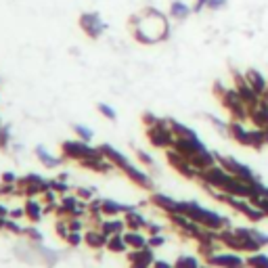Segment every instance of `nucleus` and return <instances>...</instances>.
<instances>
[{
	"mask_svg": "<svg viewBox=\"0 0 268 268\" xmlns=\"http://www.w3.org/2000/svg\"><path fill=\"white\" fill-rule=\"evenodd\" d=\"M130 27L134 34V40L140 44H155L170 36L168 17L153 7H147L140 15H132Z\"/></svg>",
	"mask_w": 268,
	"mask_h": 268,
	"instance_id": "f257e3e1",
	"label": "nucleus"
},
{
	"mask_svg": "<svg viewBox=\"0 0 268 268\" xmlns=\"http://www.w3.org/2000/svg\"><path fill=\"white\" fill-rule=\"evenodd\" d=\"M147 138L157 149H172L176 136L170 128V120H159L155 126H149L147 128Z\"/></svg>",
	"mask_w": 268,
	"mask_h": 268,
	"instance_id": "f03ea898",
	"label": "nucleus"
},
{
	"mask_svg": "<svg viewBox=\"0 0 268 268\" xmlns=\"http://www.w3.org/2000/svg\"><path fill=\"white\" fill-rule=\"evenodd\" d=\"M61 151H63V157L67 159H76V162H82L86 157H95V155H103L99 151V147H91L86 140H65L61 145Z\"/></svg>",
	"mask_w": 268,
	"mask_h": 268,
	"instance_id": "7ed1b4c3",
	"label": "nucleus"
},
{
	"mask_svg": "<svg viewBox=\"0 0 268 268\" xmlns=\"http://www.w3.org/2000/svg\"><path fill=\"white\" fill-rule=\"evenodd\" d=\"M233 78H235V91L239 93V97L247 105V109H254V107L260 103L262 97L254 91L252 86H249V82L245 80V74H241V71H233Z\"/></svg>",
	"mask_w": 268,
	"mask_h": 268,
	"instance_id": "20e7f679",
	"label": "nucleus"
},
{
	"mask_svg": "<svg viewBox=\"0 0 268 268\" xmlns=\"http://www.w3.org/2000/svg\"><path fill=\"white\" fill-rule=\"evenodd\" d=\"M80 27H82V32L88 36V38H93V40L101 38L103 32H105V23L101 21V17L97 13H84V15H80Z\"/></svg>",
	"mask_w": 268,
	"mask_h": 268,
	"instance_id": "39448f33",
	"label": "nucleus"
},
{
	"mask_svg": "<svg viewBox=\"0 0 268 268\" xmlns=\"http://www.w3.org/2000/svg\"><path fill=\"white\" fill-rule=\"evenodd\" d=\"M130 266L132 268H151V264L155 262L153 258V247H142V249H134V252L128 254Z\"/></svg>",
	"mask_w": 268,
	"mask_h": 268,
	"instance_id": "423d86ee",
	"label": "nucleus"
},
{
	"mask_svg": "<svg viewBox=\"0 0 268 268\" xmlns=\"http://www.w3.org/2000/svg\"><path fill=\"white\" fill-rule=\"evenodd\" d=\"M228 136L237 140L239 145H245V147H252V130H247L243 126V122H237V120H230L228 122Z\"/></svg>",
	"mask_w": 268,
	"mask_h": 268,
	"instance_id": "0eeeda50",
	"label": "nucleus"
},
{
	"mask_svg": "<svg viewBox=\"0 0 268 268\" xmlns=\"http://www.w3.org/2000/svg\"><path fill=\"white\" fill-rule=\"evenodd\" d=\"M207 262L216 268H245V262L235 254H214L207 258Z\"/></svg>",
	"mask_w": 268,
	"mask_h": 268,
	"instance_id": "6e6552de",
	"label": "nucleus"
},
{
	"mask_svg": "<svg viewBox=\"0 0 268 268\" xmlns=\"http://www.w3.org/2000/svg\"><path fill=\"white\" fill-rule=\"evenodd\" d=\"M243 74H245V80L249 82V86H252L260 97H264L266 88H268V80H266V76L262 74V71H258V69H254V67H252V69L243 71Z\"/></svg>",
	"mask_w": 268,
	"mask_h": 268,
	"instance_id": "1a4fd4ad",
	"label": "nucleus"
},
{
	"mask_svg": "<svg viewBox=\"0 0 268 268\" xmlns=\"http://www.w3.org/2000/svg\"><path fill=\"white\" fill-rule=\"evenodd\" d=\"M99 151L107 157V159H109V162L115 166V168H120V170H124V168H126L130 162H128V159H126V155H122L117 149H113L111 145H101L99 147Z\"/></svg>",
	"mask_w": 268,
	"mask_h": 268,
	"instance_id": "9d476101",
	"label": "nucleus"
},
{
	"mask_svg": "<svg viewBox=\"0 0 268 268\" xmlns=\"http://www.w3.org/2000/svg\"><path fill=\"white\" fill-rule=\"evenodd\" d=\"M124 172H126V176L130 178V181H132L134 185H138V187H142V189H151V187H153L151 178H149L145 172H140L138 168H134L132 164H128L126 168H124Z\"/></svg>",
	"mask_w": 268,
	"mask_h": 268,
	"instance_id": "9b49d317",
	"label": "nucleus"
},
{
	"mask_svg": "<svg viewBox=\"0 0 268 268\" xmlns=\"http://www.w3.org/2000/svg\"><path fill=\"white\" fill-rule=\"evenodd\" d=\"M151 203H153V205H157V207H162V210H164V212H168V214H176V212H181V201H174V199L166 197V195H162V193H155L153 197H151Z\"/></svg>",
	"mask_w": 268,
	"mask_h": 268,
	"instance_id": "f8f14e48",
	"label": "nucleus"
},
{
	"mask_svg": "<svg viewBox=\"0 0 268 268\" xmlns=\"http://www.w3.org/2000/svg\"><path fill=\"white\" fill-rule=\"evenodd\" d=\"M191 13H193V7H189L187 3H183V0H172V5H170V17L172 19L185 21Z\"/></svg>",
	"mask_w": 268,
	"mask_h": 268,
	"instance_id": "ddd939ff",
	"label": "nucleus"
},
{
	"mask_svg": "<svg viewBox=\"0 0 268 268\" xmlns=\"http://www.w3.org/2000/svg\"><path fill=\"white\" fill-rule=\"evenodd\" d=\"M107 235H103L99 228H93V230H88V233H84V243L88 247H93V249H101L107 245Z\"/></svg>",
	"mask_w": 268,
	"mask_h": 268,
	"instance_id": "4468645a",
	"label": "nucleus"
},
{
	"mask_svg": "<svg viewBox=\"0 0 268 268\" xmlns=\"http://www.w3.org/2000/svg\"><path fill=\"white\" fill-rule=\"evenodd\" d=\"M25 216L32 220V222H40L42 220V216H44V207H42V203L40 201H36L34 197H29L27 201H25Z\"/></svg>",
	"mask_w": 268,
	"mask_h": 268,
	"instance_id": "2eb2a0df",
	"label": "nucleus"
},
{
	"mask_svg": "<svg viewBox=\"0 0 268 268\" xmlns=\"http://www.w3.org/2000/svg\"><path fill=\"white\" fill-rule=\"evenodd\" d=\"M124 239H126V243L132 247V249H142V247H147L149 245V239L140 233V230H126L124 233Z\"/></svg>",
	"mask_w": 268,
	"mask_h": 268,
	"instance_id": "dca6fc26",
	"label": "nucleus"
},
{
	"mask_svg": "<svg viewBox=\"0 0 268 268\" xmlns=\"http://www.w3.org/2000/svg\"><path fill=\"white\" fill-rule=\"evenodd\" d=\"M109 252L113 254H124V252H128L130 245L126 243V239H124V233H117V235H111L109 239H107V245H105Z\"/></svg>",
	"mask_w": 268,
	"mask_h": 268,
	"instance_id": "f3484780",
	"label": "nucleus"
},
{
	"mask_svg": "<svg viewBox=\"0 0 268 268\" xmlns=\"http://www.w3.org/2000/svg\"><path fill=\"white\" fill-rule=\"evenodd\" d=\"M124 220H126V226H128L130 230H140V228H145V226H147V220L142 218L134 207L124 214Z\"/></svg>",
	"mask_w": 268,
	"mask_h": 268,
	"instance_id": "a211bd4d",
	"label": "nucleus"
},
{
	"mask_svg": "<svg viewBox=\"0 0 268 268\" xmlns=\"http://www.w3.org/2000/svg\"><path fill=\"white\" fill-rule=\"evenodd\" d=\"M128 210H132V207L122 205V203L111 201V199H103V207H101V212L105 214V216H117V214H126Z\"/></svg>",
	"mask_w": 268,
	"mask_h": 268,
	"instance_id": "6ab92c4d",
	"label": "nucleus"
},
{
	"mask_svg": "<svg viewBox=\"0 0 268 268\" xmlns=\"http://www.w3.org/2000/svg\"><path fill=\"white\" fill-rule=\"evenodd\" d=\"M170 128H172V132H174L176 138H197L195 130H191L189 126H185V124L176 122V120H170Z\"/></svg>",
	"mask_w": 268,
	"mask_h": 268,
	"instance_id": "aec40b11",
	"label": "nucleus"
},
{
	"mask_svg": "<svg viewBox=\"0 0 268 268\" xmlns=\"http://www.w3.org/2000/svg\"><path fill=\"white\" fill-rule=\"evenodd\" d=\"M36 155H38V157H40V162H42L44 166H48V168H55V166H59V159H55L52 155H48L44 147H38V149H36Z\"/></svg>",
	"mask_w": 268,
	"mask_h": 268,
	"instance_id": "412c9836",
	"label": "nucleus"
},
{
	"mask_svg": "<svg viewBox=\"0 0 268 268\" xmlns=\"http://www.w3.org/2000/svg\"><path fill=\"white\" fill-rule=\"evenodd\" d=\"M174 268H201V266H199V262L195 260L193 256H181V258L176 260Z\"/></svg>",
	"mask_w": 268,
	"mask_h": 268,
	"instance_id": "4be33fe9",
	"label": "nucleus"
},
{
	"mask_svg": "<svg viewBox=\"0 0 268 268\" xmlns=\"http://www.w3.org/2000/svg\"><path fill=\"white\" fill-rule=\"evenodd\" d=\"M65 241H67L71 247H78V245L84 241V235L80 233V230H69L67 237H65Z\"/></svg>",
	"mask_w": 268,
	"mask_h": 268,
	"instance_id": "5701e85b",
	"label": "nucleus"
},
{
	"mask_svg": "<svg viewBox=\"0 0 268 268\" xmlns=\"http://www.w3.org/2000/svg\"><path fill=\"white\" fill-rule=\"evenodd\" d=\"M74 130H76V134H78V138L80 140H91L93 138V130L91 128H86V126H80V124H78V126H74Z\"/></svg>",
	"mask_w": 268,
	"mask_h": 268,
	"instance_id": "b1692460",
	"label": "nucleus"
},
{
	"mask_svg": "<svg viewBox=\"0 0 268 268\" xmlns=\"http://www.w3.org/2000/svg\"><path fill=\"white\" fill-rule=\"evenodd\" d=\"M50 189L57 191V193H61V195H65L69 191V185H65L63 178H61V181H50Z\"/></svg>",
	"mask_w": 268,
	"mask_h": 268,
	"instance_id": "393cba45",
	"label": "nucleus"
},
{
	"mask_svg": "<svg viewBox=\"0 0 268 268\" xmlns=\"http://www.w3.org/2000/svg\"><path fill=\"white\" fill-rule=\"evenodd\" d=\"M228 5V0H207V9L210 11H222Z\"/></svg>",
	"mask_w": 268,
	"mask_h": 268,
	"instance_id": "a878e982",
	"label": "nucleus"
},
{
	"mask_svg": "<svg viewBox=\"0 0 268 268\" xmlns=\"http://www.w3.org/2000/svg\"><path fill=\"white\" fill-rule=\"evenodd\" d=\"M99 111H101V113H103V115H105L107 120H115V111L111 109L109 105H105V103H101V105H99Z\"/></svg>",
	"mask_w": 268,
	"mask_h": 268,
	"instance_id": "bb28decb",
	"label": "nucleus"
},
{
	"mask_svg": "<svg viewBox=\"0 0 268 268\" xmlns=\"http://www.w3.org/2000/svg\"><path fill=\"white\" fill-rule=\"evenodd\" d=\"M9 140H11V134H9V130L0 126V149H7Z\"/></svg>",
	"mask_w": 268,
	"mask_h": 268,
	"instance_id": "cd10ccee",
	"label": "nucleus"
},
{
	"mask_svg": "<svg viewBox=\"0 0 268 268\" xmlns=\"http://www.w3.org/2000/svg\"><path fill=\"white\" fill-rule=\"evenodd\" d=\"M164 237L162 235H151L149 237V247H159V245H164Z\"/></svg>",
	"mask_w": 268,
	"mask_h": 268,
	"instance_id": "c85d7f7f",
	"label": "nucleus"
},
{
	"mask_svg": "<svg viewBox=\"0 0 268 268\" xmlns=\"http://www.w3.org/2000/svg\"><path fill=\"white\" fill-rule=\"evenodd\" d=\"M203 9H207V0H195L193 3V13H201Z\"/></svg>",
	"mask_w": 268,
	"mask_h": 268,
	"instance_id": "c756f323",
	"label": "nucleus"
},
{
	"mask_svg": "<svg viewBox=\"0 0 268 268\" xmlns=\"http://www.w3.org/2000/svg\"><path fill=\"white\" fill-rule=\"evenodd\" d=\"M142 122H145V126L149 128V126H155V124H157L159 120H157L153 113H145V115H142Z\"/></svg>",
	"mask_w": 268,
	"mask_h": 268,
	"instance_id": "7c9ffc66",
	"label": "nucleus"
},
{
	"mask_svg": "<svg viewBox=\"0 0 268 268\" xmlns=\"http://www.w3.org/2000/svg\"><path fill=\"white\" fill-rule=\"evenodd\" d=\"M3 183L5 185H17V176L11 174V172H7V174H3Z\"/></svg>",
	"mask_w": 268,
	"mask_h": 268,
	"instance_id": "2f4dec72",
	"label": "nucleus"
},
{
	"mask_svg": "<svg viewBox=\"0 0 268 268\" xmlns=\"http://www.w3.org/2000/svg\"><path fill=\"white\" fill-rule=\"evenodd\" d=\"M91 195H93V191H91V189H78V197H80V199L84 197V201L91 199Z\"/></svg>",
	"mask_w": 268,
	"mask_h": 268,
	"instance_id": "473e14b6",
	"label": "nucleus"
},
{
	"mask_svg": "<svg viewBox=\"0 0 268 268\" xmlns=\"http://www.w3.org/2000/svg\"><path fill=\"white\" fill-rule=\"evenodd\" d=\"M7 228L13 230V233H23V228H21L19 224H15L13 220H7Z\"/></svg>",
	"mask_w": 268,
	"mask_h": 268,
	"instance_id": "72a5a7b5",
	"label": "nucleus"
},
{
	"mask_svg": "<svg viewBox=\"0 0 268 268\" xmlns=\"http://www.w3.org/2000/svg\"><path fill=\"white\" fill-rule=\"evenodd\" d=\"M136 155H138V159H140V162H145L147 166H151V164H153V159H151V157H149V155H147L145 151H138Z\"/></svg>",
	"mask_w": 268,
	"mask_h": 268,
	"instance_id": "f704fd0d",
	"label": "nucleus"
},
{
	"mask_svg": "<svg viewBox=\"0 0 268 268\" xmlns=\"http://www.w3.org/2000/svg\"><path fill=\"white\" fill-rule=\"evenodd\" d=\"M11 218H19V216H25V207H19V210H11L9 212Z\"/></svg>",
	"mask_w": 268,
	"mask_h": 268,
	"instance_id": "c9c22d12",
	"label": "nucleus"
},
{
	"mask_svg": "<svg viewBox=\"0 0 268 268\" xmlns=\"http://www.w3.org/2000/svg\"><path fill=\"white\" fill-rule=\"evenodd\" d=\"M153 268H174V264H168L164 260H155L153 262Z\"/></svg>",
	"mask_w": 268,
	"mask_h": 268,
	"instance_id": "e433bc0d",
	"label": "nucleus"
},
{
	"mask_svg": "<svg viewBox=\"0 0 268 268\" xmlns=\"http://www.w3.org/2000/svg\"><path fill=\"white\" fill-rule=\"evenodd\" d=\"M27 233H29L32 237H36V239H40V233H38V230H36V228H29V230H27Z\"/></svg>",
	"mask_w": 268,
	"mask_h": 268,
	"instance_id": "4c0bfd02",
	"label": "nucleus"
},
{
	"mask_svg": "<svg viewBox=\"0 0 268 268\" xmlns=\"http://www.w3.org/2000/svg\"><path fill=\"white\" fill-rule=\"evenodd\" d=\"M264 101H268V88H266V93H264V97H262Z\"/></svg>",
	"mask_w": 268,
	"mask_h": 268,
	"instance_id": "58836bf2",
	"label": "nucleus"
}]
</instances>
